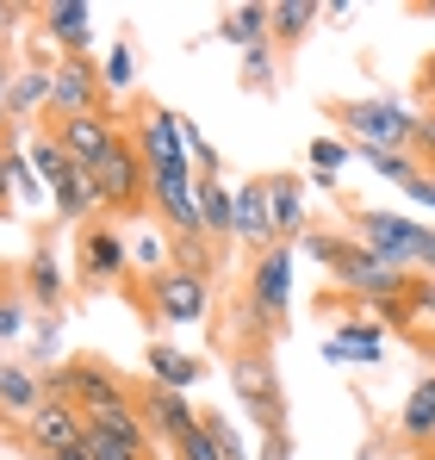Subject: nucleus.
I'll return each mask as SVG.
<instances>
[{"instance_id":"f03ea898","label":"nucleus","mask_w":435,"mask_h":460,"mask_svg":"<svg viewBox=\"0 0 435 460\" xmlns=\"http://www.w3.org/2000/svg\"><path fill=\"white\" fill-rule=\"evenodd\" d=\"M25 162H31V174L50 187V199H57V218L63 225H93V181H87V168L81 162H69V150L44 131V137H31L25 144Z\"/></svg>"},{"instance_id":"a878e982","label":"nucleus","mask_w":435,"mask_h":460,"mask_svg":"<svg viewBox=\"0 0 435 460\" xmlns=\"http://www.w3.org/2000/svg\"><path fill=\"white\" fill-rule=\"evenodd\" d=\"M317 13H324V6H317V0H274V31H268V38H274V44H305V31H311V25H317Z\"/></svg>"},{"instance_id":"20e7f679","label":"nucleus","mask_w":435,"mask_h":460,"mask_svg":"<svg viewBox=\"0 0 435 460\" xmlns=\"http://www.w3.org/2000/svg\"><path fill=\"white\" fill-rule=\"evenodd\" d=\"M355 243L373 249L379 261L404 268V274H423L430 225H417V218H404V212H373V206H361V212H355Z\"/></svg>"},{"instance_id":"f257e3e1","label":"nucleus","mask_w":435,"mask_h":460,"mask_svg":"<svg viewBox=\"0 0 435 460\" xmlns=\"http://www.w3.org/2000/svg\"><path fill=\"white\" fill-rule=\"evenodd\" d=\"M336 119L349 125V144L355 150H379V155H404L417 137V112L398 100V93H373V100H342Z\"/></svg>"},{"instance_id":"c03bdc74","label":"nucleus","mask_w":435,"mask_h":460,"mask_svg":"<svg viewBox=\"0 0 435 460\" xmlns=\"http://www.w3.org/2000/svg\"><path fill=\"white\" fill-rule=\"evenodd\" d=\"M44 460H87V455H81V448H75V455H44Z\"/></svg>"},{"instance_id":"c9c22d12","label":"nucleus","mask_w":435,"mask_h":460,"mask_svg":"<svg viewBox=\"0 0 435 460\" xmlns=\"http://www.w3.org/2000/svg\"><path fill=\"white\" fill-rule=\"evenodd\" d=\"M31 323H25V299H6L0 293V342H19Z\"/></svg>"},{"instance_id":"f704fd0d","label":"nucleus","mask_w":435,"mask_h":460,"mask_svg":"<svg viewBox=\"0 0 435 460\" xmlns=\"http://www.w3.org/2000/svg\"><path fill=\"white\" fill-rule=\"evenodd\" d=\"M349 162H355V150L336 144V137H317V144H311V174H336V168H349Z\"/></svg>"},{"instance_id":"bb28decb","label":"nucleus","mask_w":435,"mask_h":460,"mask_svg":"<svg viewBox=\"0 0 435 460\" xmlns=\"http://www.w3.org/2000/svg\"><path fill=\"white\" fill-rule=\"evenodd\" d=\"M38 106H50V69H19V81H13V106H6V119L13 125H25Z\"/></svg>"},{"instance_id":"393cba45","label":"nucleus","mask_w":435,"mask_h":460,"mask_svg":"<svg viewBox=\"0 0 435 460\" xmlns=\"http://www.w3.org/2000/svg\"><path fill=\"white\" fill-rule=\"evenodd\" d=\"M230 212H236V187H224L218 174H200V218H206V236H230Z\"/></svg>"},{"instance_id":"6ab92c4d","label":"nucleus","mask_w":435,"mask_h":460,"mask_svg":"<svg viewBox=\"0 0 435 460\" xmlns=\"http://www.w3.org/2000/svg\"><path fill=\"white\" fill-rule=\"evenodd\" d=\"M268 206H274V236L280 243H298L305 236V181L298 174H268Z\"/></svg>"},{"instance_id":"2eb2a0df","label":"nucleus","mask_w":435,"mask_h":460,"mask_svg":"<svg viewBox=\"0 0 435 460\" xmlns=\"http://www.w3.org/2000/svg\"><path fill=\"white\" fill-rule=\"evenodd\" d=\"M38 19H44V44H57V57H87V44H93V6L50 0V6H38Z\"/></svg>"},{"instance_id":"4468645a","label":"nucleus","mask_w":435,"mask_h":460,"mask_svg":"<svg viewBox=\"0 0 435 460\" xmlns=\"http://www.w3.org/2000/svg\"><path fill=\"white\" fill-rule=\"evenodd\" d=\"M230 236H236V243H249L255 255L280 243V236H274V206H268V174H255V181H243V187H236V212H230Z\"/></svg>"},{"instance_id":"f3484780","label":"nucleus","mask_w":435,"mask_h":460,"mask_svg":"<svg viewBox=\"0 0 435 460\" xmlns=\"http://www.w3.org/2000/svg\"><path fill=\"white\" fill-rule=\"evenodd\" d=\"M25 299L44 311V317H57L63 299H69V274H63V261H57V249H50V243H38V249H31V261H25Z\"/></svg>"},{"instance_id":"9d476101","label":"nucleus","mask_w":435,"mask_h":460,"mask_svg":"<svg viewBox=\"0 0 435 460\" xmlns=\"http://www.w3.org/2000/svg\"><path fill=\"white\" fill-rule=\"evenodd\" d=\"M112 93H106V75L87 63V57H57L50 69V112L57 119H81V112H100Z\"/></svg>"},{"instance_id":"0eeeda50","label":"nucleus","mask_w":435,"mask_h":460,"mask_svg":"<svg viewBox=\"0 0 435 460\" xmlns=\"http://www.w3.org/2000/svg\"><path fill=\"white\" fill-rule=\"evenodd\" d=\"M230 385H236V398L249 404V417H255V429L262 436H280L287 429V392H280V374H274V361L255 349H243L236 361H230Z\"/></svg>"},{"instance_id":"7c9ffc66","label":"nucleus","mask_w":435,"mask_h":460,"mask_svg":"<svg viewBox=\"0 0 435 460\" xmlns=\"http://www.w3.org/2000/svg\"><path fill=\"white\" fill-rule=\"evenodd\" d=\"M292 249H305L311 261H324V268H336L342 261V249H349V236H336V230H305Z\"/></svg>"},{"instance_id":"37998d69","label":"nucleus","mask_w":435,"mask_h":460,"mask_svg":"<svg viewBox=\"0 0 435 460\" xmlns=\"http://www.w3.org/2000/svg\"><path fill=\"white\" fill-rule=\"evenodd\" d=\"M423 81H430V87H435V50H430V57H423Z\"/></svg>"},{"instance_id":"1a4fd4ad","label":"nucleus","mask_w":435,"mask_h":460,"mask_svg":"<svg viewBox=\"0 0 435 460\" xmlns=\"http://www.w3.org/2000/svg\"><path fill=\"white\" fill-rule=\"evenodd\" d=\"M336 274V287H349L355 299H404V287H411V274L404 268H392V261H379L373 249H361L355 236H349V249H342V261L330 268Z\"/></svg>"},{"instance_id":"473e14b6","label":"nucleus","mask_w":435,"mask_h":460,"mask_svg":"<svg viewBox=\"0 0 435 460\" xmlns=\"http://www.w3.org/2000/svg\"><path fill=\"white\" fill-rule=\"evenodd\" d=\"M81 455L87 460H149L144 448H131V442H119V436H100V429L81 436Z\"/></svg>"},{"instance_id":"72a5a7b5","label":"nucleus","mask_w":435,"mask_h":460,"mask_svg":"<svg viewBox=\"0 0 435 460\" xmlns=\"http://www.w3.org/2000/svg\"><path fill=\"white\" fill-rule=\"evenodd\" d=\"M174 460H224V448L212 442V429H206V423H193V429L174 442Z\"/></svg>"},{"instance_id":"a19ab883","label":"nucleus","mask_w":435,"mask_h":460,"mask_svg":"<svg viewBox=\"0 0 435 460\" xmlns=\"http://www.w3.org/2000/svg\"><path fill=\"white\" fill-rule=\"evenodd\" d=\"M262 460H292V436L280 429V436H262Z\"/></svg>"},{"instance_id":"dca6fc26","label":"nucleus","mask_w":435,"mask_h":460,"mask_svg":"<svg viewBox=\"0 0 435 460\" xmlns=\"http://www.w3.org/2000/svg\"><path fill=\"white\" fill-rule=\"evenodd\" d=\"M138 411H144L149 436H155V442H168V448H174V442L200 423V411L187 404V392H162V385H149L144 398H138Z\"/></svg>"},{"instance_id":"f8f14e48","label":"nucleus","mask_w":435,"mask_h":460,"mask_svg":"<svg viewBox=\"0 0 435 460\" xmlns=\"http://www.w3.org/2000/svg\"><path fill=\"white\" fill-rule=\"evenodd\" d=\"M63 150H69V162H81V168H100L106 155L119 150V119L112 112H81V119H57V131H50Z\"/></svg>"},{"instance_id":"a211bd4d","label":"nucleus","mask_w":435,"mask_h":460,"mask_svg":"<svg viewBox=\"0 0 435 460\" xmlns=\"http://www.w3.org/2000/svg\"><path fill=\"white\" fill-rule=\"evenodd\" d=\"M149 385H162V392H193V385L206 380V361L200 355H187V349H174V342H149Z\"/></svg>"},{"instance_id":"4c0bfd02","label":"nucleus","mask_w":435,"mask_h":460,"mask_svg":"<svg viewBox=\"0 0 435 460\" xmlns=\"http://www.w3.org/2000/svg\"><path fill=\"white\" fill-rule=\"evenodd\" d=\"M13 81H19V69H13V57L0 50V125H13V119H6V106H13Z\"/></svg>"},{"instance_id":"e433bc0d","label":"nucleus","mask_w":435,"mask_h":460,"mask_svg":"<svg viewBox=\"0 0 435 460\" xmlns=\"http://www.w3.org/2000/svg\"><path fill=\"white\" fill-rule=\"evenodd\" d=\"M411 155L435 168V112H417V137H411Z\"/></svg>"},{"instance_id":"423d86ee","label":"nucleus","mask_w":435,"mask_h":460,"mask_svg":"<svg viewBox=\"0 0 435 460\" xmlns=\"http://www.w3.org/2000/svg\"><path fill=\"white\" fill-rule=\"evenodd\" d=\"M87 181H93V206L106 218H125V212H138L149 199V168H144V150L131 137H119V150L106 155L100 168H87Z\"/></svg>"},{"instance_id":"7ed1b4c3","label":"nucleus","mask_w":435,"mask_h":460,"mask_svg":"<svg viewBox=\"0 0 435 460\" xmlns=\"http://www.w3.org/2000/svg\"><path fill=\"white\" fill-rule=\"evenodd\" d=\"M149 199H155V212L168 218V230L181 243H200L206 236V218H200V168L187 155L149 162Z\"/></svg>"},{"instance_id":"aec40b11","label":"nucleus","mask_w":435,"mask_h":460,"mask_svg":"<svg viewBox=\"0 0 435 460\" xmlns=\"http://www.w3.org/2000/svg\"><path fill=\"white\" fill-rule=\"evenodd\" d=\"M268 31H274V6H268V0H243V6H230V13H224V25H218V38H224V44H236V50L268 44Z\"/></svg>"},{"instance_id":"9b49d317","label":"nucleus","mask_w":435,"mask_h":460,"mask_svg":"<svg viewBox=\"0 0 435 460\" xmlns=\"http://www.w3.org/2000/svg\"><path fill=\"white\" fill-rule=\"evenodd\" d=\"M75 261H81V280L106 287V280H119V274H131V236L119 225H106V218H93V225H81Z\"/></svg>"},{"instance_id":"412c9836","label":"nucleus","mask_w":435,"mask_h":460,"mask_svg":"<svg viewBox=\"0 0 435 460\" xmlns=\"http://www.w3.org/2000/svg\"><path fill=\"white\" fill-rule=\"evenodd\" d=\"M38 404H44V374L19 367V361H0V411L6 417H31Z\"/></svg>"},{"instance_id":"cd10ccee","label":"nucleus","mask_w":435,"mask_h":460,"mask_svg":"<svg viewBox=\"0 0 435 460\" xmlns=\"http://www.w3.org/2000/svg\"><path fill=\"white\" fill-rule=\"evenodd\" d=\"M131 268H144L149 280H155L162 268H174V261H168V243L155 236V225H149V230H138V236H131Z\"/></svg>"},{"instance_id":"ddd939ff","label":"nucleus","mask_w":435,"mask_h":460,"mask_svg":"<svg viewBox=\"0 0 435 460\" xmlns=\"http://www.w3.org/2000/svg\"><path fill=\"white\" fill-rule=\"evenodd\" d=\"M25 436H31L38 460H44V455H75L81 436H87V417L75 411L69 398H44V404L25 417Z\"/></svg>"},{"instance_id":"5701e85b","label":"nucleus","mask_w":435,"mask_h":460,"mask_svg":"<svg viewBox=\"0 0 435 460\" xmlns=\"http://www.w3.org/2000/svg\"><path fill=\"white\" fill-rule=\"evenodd\" d=\"M87 429H100V436H119V442H131V448H144L149 455V423H144V411H138V398L131 404H112V411H93L87 417Z\"/></svg>"},{"instance_id":"39448f33","label":"nucleus","mask_w":435,"mask_h":460,"mask_svg":"<svg viewBox=\"0 0 435 460\" xmlns=\"http://www.w3.org/2000/svg\"><path fill=\"white\" fill-rule=\"evenodd\" d=\"M144 305L155 323H206L212 317V274L206 268H162L144 287Z\"/></svg>"},{"instance_id":"79ce46f5","label":"nucleus","mask_w":435,"mask_h":460,"mask_svg":"<svg viewBox=\"0 0 435 460\" xmlns=\"http://www.w3.org/2000/svg\"><path fill=\"white\" fill-rule=\"evenodd\" d=\"M423 274H435V225H430V243H423Z\"/></svg>"},{"instance_id":"c756f323","label":"nucleus","mask_w":435,"mask_h":460,"mask_svg":"<svg viewBox=\"0 0 435 460\" xmlns=\"http://www.w3.org/2000/svg\"><path fill=\"white\" fill-rule=\"evenodd\" d=\"M274 81H280V69H274V38L255 44V50H243V87H262L268 93Z\"/></svg>"},{"instance_id":"6e6552de","label":"nucleus","mask_w":435,"mask_h":460,"mask_svg":"<svg viewBox=\"0 0 435 460\" xmlns=\"http://www.w3.org/2000/svg\"><path fill=\"white\" fill-rule=\"evenodd\" d=\"M249 311L262 317V330H280L292 311V243H274L249 261V287H243Z\"/></svg>"},{"instance_id":"58836bf2","label":"nucleus","mask_w":435,"mask_h":460,"mask_svg":"<svg viewBox=\"0 0 435 460\" xmlns=\"http://www.w3.org/2000/svg\"><path fill=\"white\" fill-rule=\"evenodd\" d=\"M404 199H417V206H430V212H435V168H423V174L404 187Z\"/></svg>"},{"instance_id":"b1692460","label":"nucleus","mask_w":435,"mask_h":460,"mask_svg":"<svg viewBox=\"0 0 435 460\" xmlns=\"http://www.w3.org/2000/svg\"><path fill=\"white\" fill-rule=\"evenodd\" d=\"M398 423H404V436H411V442H435V374H423V380L404 392Z\"/></svg>"},{"instance_id":"ea45409f","label":"nucleus","mask_w":435,"mask_h":460,"mask_svg":"<svg viewBox=\"0 0 435 460\" xmlns=\"http://www.w3.org/2000/svg\"><path fill=\"white\" fill-rule=\"evenodd\" d=\"M31 349H38V355H57V317H44V323L31 330Z\"/></svg>"},{"instance_id":"4be33fe9","label":"nucleus","mask_w":435,"mask_h":460,"mask_svg":"<svg viewBox=\"0 0 435 460\" xmlns=\"http://www.w3.org/2000/svg\"><path fill=\"white\" fill-rule=\"evenodd\" d=\"M324 355H330V361H361V367H373V361L386 355V336H379L373 323H342V330L324 342Z\"/></svg>"},{"instance_id":"c85d7f7f","label":"nucleus","mask_w":435,"mask_h":460,"mask_svg":"<svg viewBox=\"0 0 435 460\" xmlns=\"http://www.w3.org/2000/svg\"><path fill=\"white\" fill-rule=\"evenodd\" d=\"M100 75H106V93H131V81H138V63H131V44H125V38L106 50Z\"/></svg>"},{"instance_id":"2f4dec72","label":"nucleus","mask_w":435,"mask_h":460,"mask_svg":"<svg viewBox=\"0 0 435 460\" xmlns=\"http://www.w3.org/2000/svg\"><path fill=\"white\" fill-rule=\"evenodd\" d=\"M200 423L212 429V442H218V448H224V460H249V442H243V429H236V423H230L224 411H206Z\"/></svg>"}]
</instances>
